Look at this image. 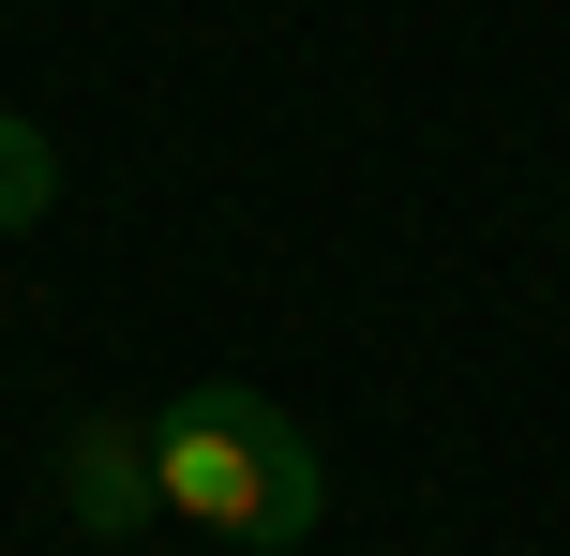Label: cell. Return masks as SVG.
Here are the masks:
<instances>
[{
    "instance_id": "1",
    "label": "cell",
    "mask_w": 570,
    "mask_h": 556,
    "mask_svg": "<svg viewBox=\"0 0 570 556\" xmlns=\"http://www.w3.org/2000/svg\"><path fill=\"white\" fill-rule=\"evenodd\" d=\"M150 481H166V511H196V527H226V542H301L315 511H331L301 421H285L271 391H240V377H180L166 407H150Z\"/></svg>"
},
{
    "instance_id": "3",
    "label": "cell",
    "mask_w": 570,
    "mask_h": 556,
    "mask_svg": "<svg viewBox=\"0 0 570 556\" xmlns=\"http://www.w3.org/2000/svg\"><path fill=\"white\" fill-rule=\"evenodd\" d=\"M46 196H60L46 120H0V241H16V226H46Z\"/></svg>"
},
{
    "instance_id": "2",
    "label": "cell",
    "mask_w": 570,
    "mask_h": 556,
    "mask_svg": "<svg viewBox=\"0 0 570 556\" xmlns=\"http://www.w3.org/2000/svg\"><path fill=\"white\" fill-rule=\"evenodd\" d=\"M60 511H76L90 542H120V527H150L166 511V481H150V421H76V451H60Z\"/></svg>"
}]
</instances>
